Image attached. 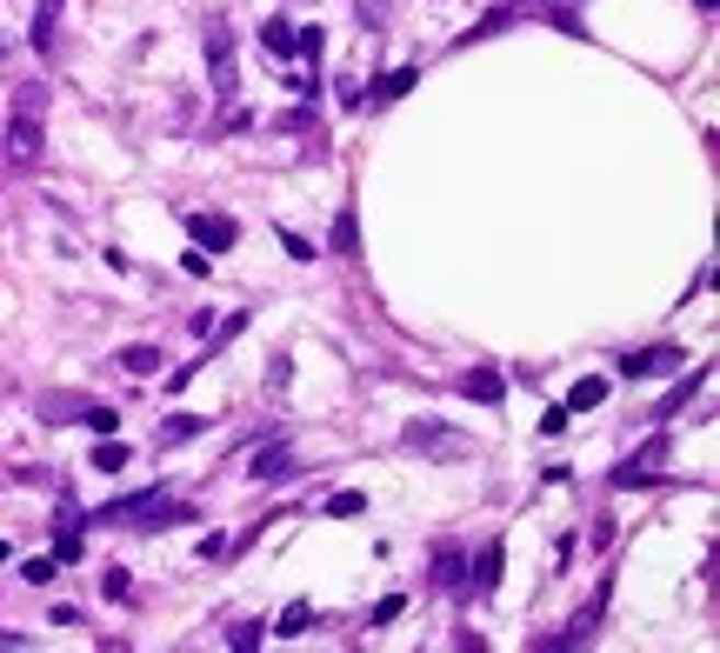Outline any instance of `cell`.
I'll list each match as a JSON object with an SVG mask.
<instances>
[{
  "instance_id": "cell-29",
  "label": "cell",
  "mask_w": 720,
  "mask_h": 653,
  "mask_svg": "<svg viewBox=\"0 0 720 653\" xmlns=\"http://www.w3.org/2000/svg\"><path fill=\"white\" fill-rule=\"evenodd\" d=\"M361 21H374V27H380V21H387V0H361Z\"/></svg>"
},
{
  "instance_id": "cell-7",
  "label": "cell",
  "mask_w": 720,
  "mask_h": 653,
  "mask_svg": "<svg viewBox=\"0 0 720 653\" xmlns=\"http://www.w3.org/2000/svg\"><path fill=\"white\" fill-rule=\"evenodd\" d=\"M187 233L201 240V248H207V254H227V248H233V240H240V227H233L227 214H187Z\"/></svg>"
},
{
  "instance_id": "cell-22",
  "label": "cell",
  "mask_w": 720,
  "mask_h": 653,
  "mask_svg": "<svg viewBox=\"0 0 720 653\" xmlns=\"http://www.w3.org/2000/svg\"><path fill=\"white\" fill-rule=\"evenodd\" d=\"M227 646H233V653L261 646V620H233V627H227Z\"/></svg>"
},
{
  "instance_id": "cell-12",
  "label": "cell",
  "mask_w": 720,
  "mask_h": 653,
  "mask_svg": "<svg viewBox=\"0 0 720 653\" xmlns=\"http://www.w3.org/2000/svg\"><path fill=\"white\" fill-rule=\"evenodd\" d=\"M414 88H421V67H400V73L374 80V88H367V101H400V94H414Z\"/></svg>"
},
{
  "instance_id": "cell-10",
  "label": "cell",
  "mask_w": 720,
  "mask_h": 653,
  "mask_svg": "<svg viewBox=\"0 0 720 653\" xmlns=\"http://www.w3.org/2000/svg\"><path fill=\"white\" fill-rule=\"evenodd\" d=\"M434 587H447V594L467 587V560H460V547H441V553H434Z\"/></svg>"
},
{
  "instance_id": "cell-15",
  "label": "cell",
  "mask_w": 720,
  "mask_h": 653,
  "mask_svg": "<svg viewBox=\"0 0 720 653\" xmlns=\"http://www.w3.org/2000/svg\"><path fill=\"white\" fill-rule=\"evenodd\" d=\"M60 8H67V0H41V8H34V34H27V41H34L41 54L54 47V27H60Z\"/></svg>"
},
{
  "instance_id": "cell-1",
  "label": "cell",
  "mask_w": 720,
  "mask_h": 653,
  "mask_svg": "<svg viewBox=\"0 0 720 653\" xmlns=\"http://www.w3.org/2000/svg\"><path fill=\"white\" fill-rule=\"evenodd\" d=\"M94 520H101V527H187V520H201V514H194V507H174L168 486H147V494L107 501Z\"/></svg>"
},
{
  "instance_id": "cell-31",
  "label": "cell",
  "mask_w": 720,
  "mask_h": 653,
  "mask_svg": "<svg viewBox=\"0 0 720 653\" xmlns=\"http://www.w3.org/2000/svg\"><path fill=\"white\" fill-rule=\"evenodd\" d=\"M0 566H8V540H0Z\"/></svg>"
},
{
  "instance_id": "cell-3",
  "label": "cell",
  "mask_w": 720,
  "mask_h": 653,
  "mask_svg": "<svg viewBox=\"0 0 720 653\" xmlns=\"http://www.w3.org/2000/svg\"><path fill=\"white\" fill-rule=\"evenodd\" d=\"M201 54H207V73H214V101H233L240 67H233V34H227L220 14H207V27H201Z\"/></svg>"
},
{
  "instance_id": "cell-2",
  "label": "cell",
  "mask_w": 720,
  "mask_h": 653,
  "mask_svg": "<svg viewBox=\"0 0 720 653\" xmlns=\"http://www.w3.org/2000/svg\"><path fill=\"white\" fill-rule=\"evenodd\" d=\"M41 107H47V94H41V88H14V121H8V168H41V147H47V134H41Z\"/></svg>"
},
{
  "instance_id": "cell-13",
  "label": "cell",
  "mask_w": 720,
  "mask_h": 653,
  "mask_svg": "<svg viewBox=\"0 0 720 653\" xmlns=\"http://www.w3.org/2000/svg\"><path fill=\"white\" fill-rule=\"evenodd\" d=\"M460 393H467V400H488V406H494V400H501V393H507V380H501V374H494V367H473V374H467V380H460Z\"/></svg>"
},
{
  "instance_id": "cell-27",
  "label": "cell",
  "mask_w": 720,
  "mask_h": 653,
  "mask_svg": "<svg viewBox=\"0 0 720 653\" xmlns=\"http://www.w3.org/2000/svg\"><path fill=\"white\" fill-rule=\"evenodd\" d=\"M400 614H408V600H400V594H387V600L374 607V627H387V620H400Z\"/></svg>"
},
{
  "instance_id": "cell-6",
  "label": "cell",
  "mask_w": 720,
  "mask_h": 653,
  "mask_svg": "<svg viewBox=\"0 0 720 653\" xmlns=\"http://www.w3.org/2000/svg\"><path fill=\"white\" fill-rule=\"evenodd\" d=\"M687 367V354L681 347H640V354H627L620 360V374L627 380H654V374H681Z\"/></svg>"
},
{
  "instance_id": "cell-24",
  "label": "cell",
  "mask_w": 720,
  "mask_h": 653,
  "mask_svg": "<svg viewBox=\"0 0 720 653\" xmlns=\"http://www.w3.org/2000/svg\"><path fill=\"white\" fill-rule=\"evenodd\" d=\"M307 620H313V607H307V600H294V607L281 614V627H274V633H287V640H294V633H307Z\"/></svg>"
},
{
  "instance_id": "cell-17",
  "label": "cell",
  "mask_w": 720,
  "mask_h": 653,
  "mask_svg": "<svg viewBox=\"0 0 720 653\" xmlns=\"http://www.w3.org/2000/svg\"><path fill=\"white\" fill-rule=\"evenodd\" d=\"M80 406L88 400H73V393H41V421H80Z\"/></svg>"
},
{
  "instance_id": "cell-20",
  "label": "cell",
  "mask_w": 720,
  "mask_h": 653,
  "mask_svg": "<svg viewBox=\"0 0 720 653\" xmlns=\"http://www.w3.org/2000/svg\"><path fill=\"white\" fill-rule=\"evenodd\" d=\"M607 400V380H581L574 393H568V414H581V406H601Z\"/></svg>"
},
{
  "instance_id": "cell-16",
  "label": "cell",
  "mask_w": 720,
  "mask_h": 653,
  "mask_svg": "<svg viewBox=\"0 0 720 653\" xmlns=\"http://www.w3.org/2000/svg\"><path fill=\"white\" fill-rule=\"evenodd\" d=\"M80 421H88V427H94L101 440H107V434H121V414H114L107 400H88V406H80Z\"/></svg>"
},
{
  "instance_id": "cell-5",
  "label": "cell",
  "mask_w": 720,
  "mask_h": 653,
  "mask_svg": "<svg viewBox=\"0 0 720 653\" xmlns=\"http://www.w3.org/2000/svg\"><path fill=\"white\" fill-rule=\"evenodd\" d=\"M248 473H254L261 486H281V480H294V473H300V460H294V447H287V440H267V447H254Z\"/></svg>"
},
{
  "instance_id": "cell-11",
  "label": "cell",
  "mask_w": 720,
  "mask_h": 653,
  "mask_svg": "<svg viewBox=\"0 0 720 653\" xmlns=\"http://www.w3.org/2000/svg\"><path fill=\"white\" fill-rule=\"evenodd\" d=\"M501 566H507V547L488 540V553H480V574H473V594H501Z\"/></svg>"
},
{
  "instance_id": "cell-26",
  "label": "cell",
  "mask_w": 720,
  "mask_h": 653,
  "mask_svg": "<svg viewBox=\"0 0 720 653\" xmlns=\"http://www.w3.org/2000/svg\"><path fill=\"white\" fill-rule=\"evenodd\" d=\"M54 574H60V560H54V553H47V560H27V566H21V581H34V587H47Z\"/></svg>"
},
{
  "instance_id": "cell-9",
  "label": "cell",
  "mask_w": 720,
  "mask_h": 653,
  "mask_svg": "<svg viewBox=\"0 0 720 653\" xmlns=\"http://www.w3.org/2000/svg\"><path fill=\"white\" fill-rule=\"evenodd\" d=\"M700 387H707V367H694V374H687V380H681V387H674V393L654 406V421H674V414H687V400H694Z\"/></svg>"
},
{
  "instance_id": "cell-4",
  "label": "cell",
  "mask_w": 720,
  "mask_h": 653,
  "mask_svg": "<svg viewBox=\"0 0 720 653\" xmlns=\"http://www.w3.org/2000/svg\"><path fill=\"white\" fill-rule=\"evenodd\" d=\"M408 447L414 454H434V460H467V434H454L441 421H414L408 427Z\"/></svg>"
},
{
  "instance_id": "cell-19",
  "label": "cell",
  "mask_w": 720,
  "mask_h": 653,
  "mask_svg": "<svg viewBox=\"0 0 720 653\" xmlns=\"http://www.w3.org/2000/svg\"><path fill=\"white\" fill-rule=\"evenodd\" d=\"M201 434V414H174V421H160V447H181Z\"/></svg>"
},
{
  "instance_id": "cell-8",
  "label": "cell",
  "mask_w": 720,
  "mask_h": 653,
  "mask_svg": "<svg viewBox=\"0 0 720 653\" xmlns=\"http://www.w3.org/2000/svg\"><path fill=\"white\" fill-rule=\"evenodd\" d=\"M661 460H667V440H648V447H640V454H633L627 467H614V486H648Z\"/></svg>"
},
{
  "instance_id": "cell-14",
  "label": "cell",
  "mask_w": 720,
  "mask_h": 653,
  "mask_svg": "<svg viewBox=\"0 0 720 653\" xmlns=\"http://www.w3.org/2000/svg\"><path fill=\"white\" fill-rule=\"evenodd\" d=\"M334 254H341V261H354V254H361V220H354V207H341V214H334Z\"/></svg>"
},
{
  "instance_id": "cell-18",
  "label": "cell",
  "mask_w": 720,
  "mask_h": 653,
  "mask_svg": "<svg viewBox=\"0 0 720 653\" xmlns=\"http://www.w3.org/2000/svg\"><path fill=\"white\" fill-rule=\"evenodd\" d=\"M121 367L134 380H147V374H160V347H121Z\"/></svg>"
},
{
  "instance_id": "cell-28",
  "label": "cell",
  "mask_w": 720,
  "mask_h": 653,
  "mask_svg": "<svg viewBox=\"0 0 720 653\" xmlns=\"http://www.w3.org/2000/svg\"><path fill=\"white\" fill-rule=\"evenodd\" d=\"M281 248H287L294 261H313V240H300V233H287V227H281Z\"/></svg>"
},
{
  "instance_id": "cell-23",
  "label": "cell",
  "mask_w": 720,
  "mask_h": 653,
  "mask_svg": "<svg viewBox=\"0 0 720 653\" xmlns=\"http://www.w3.org/2000/svg\"><path fill=\"white\" fill-rule=\"evenodd\" d=\"M94 467H101V473H121V467H127V447L107 434V447H94Z\"/></svg>"
},
{
  "instance_id": "cell-30",
  "label": "cell",
  "mask_w": 720,
  "mask_h": 653,
  "mask_svg": "<svg viewBox=\"0 0 720 653\" xmlns=\"http://www.w3.org/2000/svg\"><path fill=\"white\" fill-rule=\"evenodd\" d=\"M27 646V633H0V653H21Z\"/></svg>"
},
{
  "instance_id": "cell-32",
  "label": "cell",
  "mask_w": 720,
  "mask_h": 653,
  "mask_svg": "<svg viewBox=\"0 0 720 653\" xmlns=\"http://www.w3.org/2000/svg\"><path fill=\"white\" fill-rule=\"evenodd\" d=\"M700 8H713V0H700Z\"/></svg>"
},
{
  "instance_id": "cell-21",
  "label": "cell",
  "mask_w": 720,
  "mask_h": 653,
  "mask_svg": "<svg viewBox=\"0 0 720 653\" xmlns=\"http://www.w3.org/2000/svg\"><path fill=\"white\" fill-rule=\"evenodd\" d=\"M261 47H267V54H294V27H287V21H267V27H261Z\"/></svg>"
},
{
  "instance_id": "cell-25",
  "label": "cell",
  "mask_w": 720,
  "mask_h": 653,
  "mask_svg": "<svg viewBox=\"0 0 720 653\" xmlns=\"http://www.w3.org/2000/svg\"><path fill=\"white\" fill-rule=\"evenodd\" d=\"M328 514H334V520H347V514H367V494H354V486H347V494H334V501H328Z\"/></svg>"
}]
</instances>
